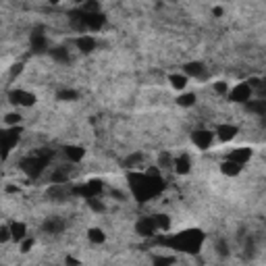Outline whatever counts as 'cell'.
I'll return each instance as SVG.
<instances>
[{
    "mask_svg": "<svg viewBox=\"0 0 266 266\" xmlns=\"http://www.w3.org/2000/svg\"><path fill=\"white\" fill-rule=\"evenodd\" d=\"M48 54L56 60V63H69V50L65 46H54L48 50Z\"/></svg>",
    "mask_w": 266,
    "mask_h": 266,
    "instance_id": "20",
    "label": "cell"
},
{
    "mask_svg": "<svg viewBox=\"0 0 266 266\" xmlns=\"http://www.w3.org/2000/svg\"><path fill=\"white\" fill-rule=\"evenodd\" d=\"M129 187L133 191V196H135L137 202H148L156 198L158 193L162 191V179L158 171H146V173H133L129 175Z\"/></svg>",
    "mask_w": 266,
    "mask_h": 266,
    "instance_id": "1",
    "label": "cell"
},
{
    "mask_svg": "<svg viewBox=\"0 0 266 266\" xmlns=\"http://www.w3.org/2000/svg\"><path fill=\"white\" fill-rule=\"evenodd\" d=\"M8 100L17 106H33L35 96L31 92H25V90H13L11 94H8Z\"/></svg>",
    "mask_w": 266,
    "mask_h": 266,
    "instance_id": "8",
    "label": "cell"
},
{
    "mask_svg": "<svg viewBox=\"0 0 266 266\" xmlns=\"http://www.w3.org/2000/svg\"><path fill=\"white\" fill-rule=\"evenodd\" d=\"M8 229H11V241H23L25 237H27V227H25L23 223H11L8 225Z\"/></svg>",
    "mask_w": 266,
    "mask_h": 266,
    "instance_id": "17",
    "label": "cell"
},
{
    "mask_svg": "<svg viewBox=\"0 0 266 266\" xmlns=\"http://www.w3.org/2000/svg\"><path fill=\"white\" fill-rule=\"evenodd\" d=\"M241 164H237V162H233V160H225L223 164H220V173L223 175H227V177H237L239 173H241Z\"/></svg>",
    "mask_w": 266,
    "mask_h": 266,
    "instance_id": "19",
    "label": "cell"
},
{
    "mask_svg": "<svg viewBox=\"0 0 266 266\" xmlns=\"http://www.w3.org/2000/svg\"><path fill=\"white\" fill-rule=\"evenodd\" d=\"M204 73V65L202 63H187L183 65V75L185 77H200Z\"/></svg>",
    "mask_w": 266,
    "mask_h": 266,
    "instance_id": "21",
    "label": "cell"
},
{
    "mask_svg": "<svg viewBox=\"0 0 266 266\" xmlns=\"http://www.w3.org/2000/svg\"><path fill=\"white\" fill-rule=\"evenodd\" d=\"M21 137V127H6L0 129V156L6 158L8 152L17 146V141Z\"/></svg>",
    "mask_w": 266,
    "mask_h": 266,
    "instance_id": "4",
    "label": "cell"
},
{
    "mask_svg": "<svg viewBox=\"0 0 266 266\" xmlns=\"http://www.w3.org/2000/svg\"><path fill=\"white\" fill-rule=\"evenodd\" d=\"M65 156L71 162H79V160H83L85 150L81 146H65Z\"/></svg>",
    "mask_w": 266,
    "mask_h": 266,
    "instance_id": "18",
    "label": "cell"
},
{
    "mask_svg": "<svg viewBox=\"0 0 266 266\" xmlns=\"http://www.w3.org/2000/svg\"><path fill=\"white\" fill-rule=\"evenodd\" d=\"M4 121H6V125L8 127H17L21 123V114H17V112H8L6 117H4Z\"/></svg>",
    "mask_w": 266,
    "mask_h": 266,
    "instance_id": "30",
    "label": "cell"
},
{
    "mask_svg": "<svg viewBox=\"0 0 266 266\" xmlns=\"http://www.w3.org/2000/svg\"><path fill=\"white\" fill-rule=\"evenodd\" d=\"M204 241V233L198 231V229H189V231H181V233H175L173 237L166 239V245L171 250L177 252H185V254H198L200 247Z\"/></svg>",
    "mask_w": 266,
    "mask_h": 266,
    "instance_id": "2",
    "label": "cell"
},
{
    "mask_svg": "<svg viewBox=\"0 0 266 266\" xmlns=\"http://www.w3.org/2000/svg\"><path fill=\"white\" fill-rule=\"evenodd\" d=\"M33 243H35V241H33V239H27V237H25V239H23V241H21V252H23V254H27V252H31V247H33Z\"/></svg>",
    "mask_w": 266,
    "mask_h": 266,
    "instance_id": "33",
    "label": "cell"
},
{
    "mask_svg": "<svg viewBox=\"0 0 266 266\" xmlns=\"http://www.w3.org/2000/svg\"><path fill=\"white\" fill-rule=\"evenodd\" d=\"M237 135V127L235 125H229V123H223V125L216 127V137L220 141H231Z\"/></svg>",
    "mask_w": 266,
    "mask_h": 266,
    "instance_id": "16",
    "label": "cell"
},
{
    "mask_svg": "<svg viewBox=\"0 0 266 266\" xmlns=\"http://www.w3.org/2000/svg\"><path fill=\"white\" fill-rule=\"evenodd\" d=\"M31 48H33V52H46V50H50L48 38H46V33H44V29H33V33H31Z\"/></svg>",
    "mask_w": 266,
    "mask_h": 266,
    "instance_id": "12",
    "label": "cell"
},
{
    "mask_svg": "<svg viewBox=\"0 0 266 266\" xmlns=\"http://www.w3.org/2000/svg\"><path fill=\"white\" fill-rule=\"evenodd\" d=\"M85 202H87V206L92 208V212H96V214H100V212H104V210H106L104 202H102L100 198H90V200H85Z\"/></svg>",
    "mask_w": 266,
    "mask_h": 266,
    "instance_id": "26",
    "label": "cell"
},
{
    "mask_svg": "<svg viewBox=\"0 0 266 266\" xmlns=\"http://www.w3.org/2000/svg\"><path fill=\"white\" fill-rule=\"evenodd\" d=\"M229 100L239 102V104H247L252 100V87L247 83H237L231 92H229Z\"/></svg>",
    "mask_w": 266,
    "mask_h": 266,
    "instance_id": "6",
    "label": "cell"
},
{
    "mask_svg": "<svg viewBox=\"0 0 266 266\" xmlns=\"http://www.w3.org/2000/svg\"><path fill=\"white\" fill-rule=\"evenodd\" d=\"M141 158H144V156H141V154H131L129 158H127V160H125V166H135V164H139L141 162Z\"/></svg>",
    "mask_w": 266,
    "mask_h": 266,
    "instance_id": "32",
    "label": "cell"
},
{
    "mask_svg": "<svg viewBox=\"0 0 266 266\" xmlns=\"http://www.w3.org/2000/svg\"><path fill=\"white\" fill-rule=\"evenodd\" d=\"M87 239H90L92 243L100 245V243H104V241H106V235H104L102 229H90V231H87Z\"/></svg>",
    "mask_w": 266,
    "mask_h": 266,
    "instance_id": "23",
    "label": "cell"
},
{
    "mask_svg": "<svg viewBox=\"0 0 266 266\" xmlns=\"http://www.w3.org/2000/svg\"><path fill=\"white\" fill-rule=\"evenodd\" d=\"M252 158V148H235V150H231L229 152V156H227V160H233V162H237V164H245L247 160Z\"/></svg>",
    "mask_w": 266,
    "mask_h": 266,
    "instance_id": "13",
    "label": "cell"
},
{
    "mask_svg": "<svg viewBox=\"0 0 266 266\" xmlns=\"http://www.w3.org/2000/svg\"><path fill=\"white\" fill-rule=\"evenodd\" d=\"M214 92H216V94H227L229 87H227L225 81H216V83H214Z\"/></svg>",
    "mask_w": 266,
    "mask_h": 266,
    "instance_id": "35",
    "label": "cell"
},
{
    "mask_svg": "<svg viewBox=\"0 0 266 266\" xmlns=\"http://www.w3.org/2000/svg\"><path fill=\"white\" fill-rule=\"evenodd\" d=\"M168 81H171V85L175 87V90H185V87H187V77L185 75H171L168 77Z\"/></svg>",
    "mask_w": 266,
    "mask_h": 266,
    "instance_id": "24",
    "label": "cell"
},
{
    "mask_svg": "<svg viewBox=\"0 0 266 266\" xmlns=\"http://www.w3.org/2000/svg\"><path fill=\"white\" fill-rule=\"evenodd\" d=\"M152 218H154L156 231H168V227H171V218H168L166 214H156Z\"/></svg>",
    "mask_w": 266,
    "mask_h": 266,
    "instance_id": "22",
    "label": "cell"
},
{
    "mask_svg": "<svg viewBox=\"0 0 266 266\" xmlns=\"http://www.w3.org/2000/svg\"><path fill=\"white\" fill-rule=\"evenodd\" d=\"M50 156L52 154H42V152H35L33 156H27L25 160H21L23 173L27 177H31V179H38V177L46 171V166L50 162Z\"/></svg>",
    "mask_w": 266,
    "mask_h": 266,
    "instance_id": "3",
    "label": "cell"
},
{
    "mask_svg": "<svg viewBox=\"0 0 266 266\" xmlns=\"http://www.w3.org/2000/svg\"><path fill=\"white\" fill-rule=\"evenodd\" d=\"M173 264H175L173 256H154L152 260V266H173Z\"/></svg>",
    "mask_w": 266,
    "mask_h": 266,
    "instance_id": "27",
    "label": "cell"
},
{
    "mask_svg": "<svg viewBox=\"0 0 266 266\" xmlns=\"http://www.w3.org/2000/svg\"><path fill=\"white\" fill-rule=\"evenodd\" d=\"M158 166H160V168H173V158H171V154L162 152L160 158H158Z\"/></svg>",
    "mask_w": 266,
    "mask_h": 266,
    "instance_id": "29",
    "label": "cell"
},
{
    "mask_svg": "<svg viewBox=\"0 0 266 266\" xmlns=\"http://www.w3.org/2000/svg\"><path fill=\"white\" fill-rule=\"evenodd\" d=\"M75 46L79 52H83V54H90V52L96 50V40L90 38V35H79L75 40Z\"/></svg>",
    "mask_w": 266,
    "mask_h": 266,
    "instance_id": "15",
    "label": "cell"
},
{
    "mask_svg": "<svg viewBox=\"0 0 266 266\" xmlns=\"http://www.w3.org/2000/svg\"><path fill=\"white\" fill-rule=\"evenodd\" d=\"M173 168H175V173H177V175H187V173L191 171V160H189V156H187V154L177 156L175 160H173Z\"/></svg>",
    "mask_w": 266,
    "mask_h": 266,
    "instance_id": "14",
    "label": "cell"
},
{
    "mask_svg": "<svg viewBox=\"0 0 266 266\" xmlns=\"http://www.w3.org/2000/svg\"><path fill=\"white\" fill-rule=\"evenodd\" d=\"M6 241H11V229L0 225V243H6Z\"/></svg>",
    "mask_w": 266,
    "mask_h": 266,
    "instance_id": "31",
    "label": "cell"
},
{
    "mask_svg": "<svg viewBox=\"0 0 266 266\" xmlns=\"http://www.w3.org/2000/svg\"><path fill=\"white\" fill-rule=\"evenodd\" d=\"M71 193H73V189H69L65 183H52L50 189H48V198L54 200V202H63L71 196Z\"/></svg>",
    "mask_w": 266,
    "mask_h": 266,
    "instance_id": "10",
    "label": "cell"
},
{
    "mask_svg": "<svg viewBox=\"0 0 266 266\" xmlns=\"http://www.w3.org/2000/svg\"><path fill=\"white\" fill-rule=\"evenodd\" d=\"M42 229H44V233H48V235H60L65 231V220L58 216H48L44 220Z\"/></svg>",
    "mask_w": 266,
    "mask_h": 266,
    "instance_id": "9",
    "label": "cell"
},
{
    "mask_svg": "<svg viewBox=\"0 0 266 266\" xmlns=\"http://www.w3.org/2000/svg\"><path fill=\"white\" fill-rule=\"evenodd\" d=\"M56 98L63 100V102H71V100L77 98V92H73V90H60V92L56 94Z\"/></svg>",
    "mask_w": 266,
    "mask_h": 266,
    "instance_id": "28",
    "label": "cell"
},
{
    "mask_svg": "<svg viewBox=\"0 0 266 266\" xmlns=\"http://www.w3.org/2000/svg\"><path fill=\"white\" fill-rule=\"evenodd\" d=\"M191 141H193V146H196V148L208 150L212 146V141H214V133L206 131V129H198V131L191 133Z\"/></svg>",
    "mask_w": 266,
    "mask_h": 266,
    "instance_id": "7",
    "label": "cell"
},
{
    "mask_svg": "<svg viewBox=\"0 0 266 266\" xmlns=\"http://www.w3.org/2000/svg\"><path fill=\"white\" fill-rule=\"evenodd\" d=\"M79 17H81L83 29H90V31H100L106 23V17L102 13H81L79 11Z\"/></svg>",
    "mask_w": 266,
    "mask_h": 266,
    "instance_id": "5",
    "label": "cell"
},
{
    "mask_svg": "<svg viewBox=\"0 0 266 266\" xmlns=\"http://www.w3.org/2000/svg\"><path fill=\"white\" fill-rule=\"evenodd\" d=\"M216 252H218L220 256H229V245H227V241H223V239H220V241L216 243Z\"/></svg>",
    "mask_w": 266,
    "mask_h": 266,
    "instance_id": "34",
    "label": "cell"
},
{
    "mask_svg": "<svg viewBox=\"0 0 266 266\" xmlns=\"http://www.w3.org/2000/svg\"><path fill=\"white\" fill-rule=\"evenodd\" d=\"M135 233L141 237H152L156 233V225H154V218L152 216H144L137 220L135 225Z\"/></svg>",
    "mask_w": 266,
    "mask_h": 266,
    "instance_id": "11",
    "label": "cell"
},
{
    "mask_svg": "<svg viewBox=\"0 0 266 266\" xmlns=\"http://www.w3.org/2000/svg\"><path fill=\"white\" fill-rule=\"evenodd\" d=\"M177 104L183 106V108H189V106L196 104V94H181L179 98H177Z\"/></svg>",
    "mask_w": 266,
    "mask_h": 266,
    "instance_id": "25",
    "label": "cell"
},
{
    "mask_svg": "<svg viewBox=\"0 0 266 266\" xmlns=\"http://www.w3.org/2000/svg\"><path fill=\"white\" fill-rule=\"evenodd\" d=\"M67 264H69V266H79V262H77L75 258H71V256H67Z\"/></svg>",
    "mask_w": 266,
    "mask_h": 266,
    "instance_id": "36",
    "label": "cell"
}]
</instances>
